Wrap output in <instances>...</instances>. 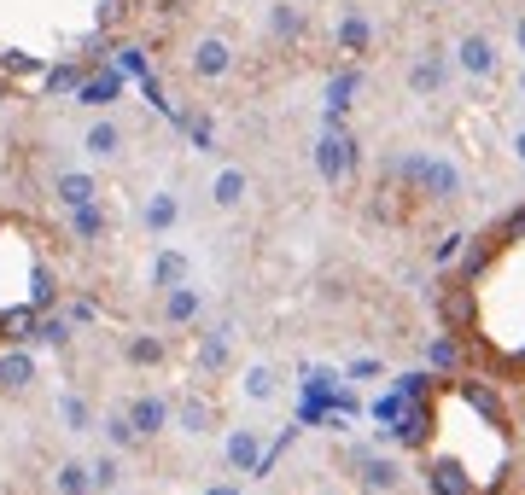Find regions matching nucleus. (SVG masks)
<instances>
[{"label":"nucleus","mask_w":525,"mask_h":495,"mask_svg":"<svg viewBox=\"0 0 525 495\" xmlns=\"http://www.w3.org/2000/svg\"><path fill=\"white\" fill-rule=\"evenodd\" d=\"M403 175H409V181H415V193H426V198H455V193H461V169L444 164V158H432V152L409 158Z\"/></svg>","instance_id":"nucleus-1"},{"label":"nucleus","mask_w":525,"mask_h":495,"mask_svg":"<svg viewBox=\"0 0 525 495\" xmlns=\"http://www.w3.org/2000/svg\"><path fill=\"white\" fill-rule=\"evenodd\" d=\"M187 65H193V76L216 82V76H228V70H234V47H228L222 35H199V41H193V53H187Z\"/></svg>","instance_id":"nucleus-2"},{"label":"nucleus","mask_w":525,"mask_h":495,"mask_svg":"<svg viewBox=\"0 0 525 495\" xmlns=\"http://www.w3.org/2000/svg\"><path fill=\"white\" fill-rule=\"evenodd\" d=\"M350 164H356V146H350L345 134H321V140H315V169H321L327 181H345Z\"/></svg>","instance_id":"nucleus-3"},{"label":"nucleus","mask_w":525,"mask_h":495,"mask_svg":"<svg viewBox=\"0 0 525 495\" xmlns=\"http://www.w3.org/2000/svg\"><path fill=\"white\" fill-rule=\"evenodd\" d=\"M444 82H450V59L438 47H426L415 65H409V88L415 94H444Z\"/></svg>","instance_id":"nucleus-4"},{"label":"nucleus","mask_w":525,"mask_h":495,"mask_svg":"<svg viewBox=\"0 0 525 495\" xmlns=\"http://www.w3.org/2000/svg\"><path fill=\"white\" fill-rule=\"evenodd\" d=\"M123 420L135 426V437H158V431L170 426V402H164V396H135Z\"/></svg>","instance_id":"nucleus-5"},{"label":"nucleus","mask_w":525,"mask_h":495,"mask_svg":"<svg viewBox=\"0 0 525 495\" xmlns=\"http://www.w3.org/2000/svg\"><path fill=\"white\" fill-rule=\"evenodd\" d=\"M455 65L467 70V76H490V70H496L490 35H461V41H455Z\"/></svg>","instance_id":"nucleus-6"},{"label":"nucleus","mask_w":525,"mask_h":495,"mask_svg":"<svg viewBox=\"0 0 525 495\" xmlns=\"http://www.w3.org/2000/svg\"><path fill=\"white\" fill-rule=\"evenodd\" d=\"M53 193H59L65 210H82V204H94V198H100V181H94L88 169H65V175L53 181Z\"/></svg>","instance_id":"nucleus-7"},{"label":"nucleus","mask_w":525,"mask_h":495,"mask_svg":"<svg viewBox=\"0 0 525 495\" xmlns=\"http://www.w3.org/2000/svg\"><path fill=\"white\" fill-rule=\"evenodd\" d=\"M82 152L88 158H117L123 152V123H111V117H100V123H88V134H82Z\"/></svg>","instance_id":"nucleus-8"},{"label":"nucleus","mask_w":525,"mask_h":495,"mask_svg":"<svg viewBox=\"0 0 525 495\" xmlns=\"http://www.w3.org/2000/svg\"><path fill=\"white\" fill-rule=\"evenodd\" d=\"M140 222H146V233H170L175 222H181V198L175 193H152L146 204H140Z\"/></svg>","instance_id":"nucleus-9"},{"label":"nucleus","mask_w":525,"mask_h":495,"mask_svg":"<svg viewBox=\"0 0 525 495\" xmlns=\"http://www.w3.org/2000/svg\"><path fill=\"white\" fill-rule=\"evenodd\" d=\"M245 193H251L245 169H216V181H210V198H216L222 210H234V204H245Z\"/></svg>","instance_id":"nucleus-10"},{"label":"nucleus","mask_w":525,"mask_h":495,"mask_svg":"<svg viewBox=\"0 0 525 495\" xmlns=\"http://www.w3.org/2000/svg\"><path fill=\"white\" fill-rule=\"evenodd\" d=\"M123 94V82H117V70H105V76H88V82H82V88H76V99H82V105H94V111H100V105H111V99Z\"/></svg>","instance_id":"nucleus-11"},{"label":"nucleus","mask_w":525,"mask_h":495,"mask_svg":"<svg viewBox=\"0 0 525 495\" xmlns=\"http://www.w3.org/2000/svg\"><path fill=\"white\" fill-rule=\"evenodd\" d=\"M368 41H374L368 18H362V12H345V18H339V53H368Z\"/></svg>","instance_id":"nucleus-12"},{"label":"nucleus","mask_w":525,"mask_h":495,"mask_svg":"<svg viewBox=\"0 0 525 495\" xmlns=\"http://www.w3.org/2000/svg\"><path fill=\"white\" fill-rule=\"evenodd\" d=\"M35 379V362L24 350H12V356H0V391H24Z\"/></svg>","instance_id":"nucleus-13"},{"label":"nucleus","mask_w":525,"mask_h":495,"mask_svg":"<svg viewBox=\"0 0 525 495\" xmlns=\"http://www.w3.org/2000/svg\"><path fill=\"white\" fill-rule=\"evenodd\" d=\"M53 490L59 495H94V478H88V461H65L53 472Z\"/></svg>","instance_id":"nucleus-14"},{"label":"nucleus","mask_w":525,"mask_h":495,"mask_svg":"<svg viewBox=\"0 0 525 495\" xmlns=\"http://www.w3.org/2000/svg\"><path fill=\"white\" fill-rule=\"evenodd\" d=\"M228 461L240 466V472H257V461H263V449H257V431H234V437H228Z\"/></svg>","instance_id":"nucleus-15"},{"label":"nucleus","mask_w":525,"mask_h":495,"mask_svg":"<svg viewBox=\"0 0 525 495\" xmlns=\"http://www.w3.org/2000/svg\"><path fill=\"white\" fill-rule=\"evenodd\" d=\"M152 280H158L164 292H170V286H187V257H181V251H164V257L152 263Z\"/></svg>","instance_id":"nucleus-16"},{"label":"nucleus","mask_w":525,"mask_h":495,"mask_svg":"<svg viewBox=\"0 0 525 495\" xmlns=\"http://www.w3.org/2000/svg\"><path fill=\"white\" fill-rule=\"evenodd\" d=\"M269 30H275V35H286V41H298V35H304V12L280 0L275 12H269Z\"/></svg>","instance_id":"nucleus-17"},{"label":"nucleus","mask_w":525,"mask_h":495,"mask_svg":"<svg viewBox=\"0 0 525 495\" xmlns=\"http://www.w3.org/2000/svg\"><path fill=\"white\" fill-rule=\"evenodd\" d=\"M164 315H170V321H193V315H199V292H193V286H170Z\"/></svg>","instance_id":"nucleus-18"},{"label":"nucleus","mask_w":525,"mask_h":495,"mask_svg":"<svg viewBox=\"0 0 525 495\" xmlns=\"http://www.w3.org/2000/svg\"><path fill=\"white\" fill-rule=\"evenodd\" d=\"M70 228L82 233V239H94V233H105V210H100V204H82V210H70Z\"/></svg>","instance_id":"nucleus-19"},{"label":"nucleus","mask_w":525,"mask_h":495,"mask_svg":"<svg viewBox=\"0 0 525 495\" xmlns=\"http://www.w3.org/2000/svg\"><path fill=\"white\" fill-rule=\"evenodd\" d=\"M245 396H251V402H269V396H275V373H269V367H245Z\"/></svg>","instance_id":"nucleus-20"},{"label":"nucleus","mask_w":525,"mask_h":495,"mask_svg":"<svg viewBox=\"0 0 525 495\" xmlns=\"http://www.w3.org/2000/svg\"><path fill=\"white\" fill-rule=\"evenodd\" d=\"M88 478H94V490H111V484L123 478V466H117V455H100V461H88Z\"/></svg>","instance_id":"nucleus-21"},{"label":"nucleus","mask_w":525,"mask_h":495,"mask_svg":"<svg viewBox=\"0 0 525 495\" xmlns=\"http://www.w3.org/2000/svg\"><path fill=\"white\" fill-rule=\"evenodd\" d=\"M59 420H65L70 431H88V402H82V396H59Z\"/></svg>","instance_id":"nucleus-22"},{"label":"nucleus","mask_w":525,"mask_h":495,"mask_svg":"<svg viewBox=\"0 0 525 495\" xmlns=\"http://www.w3.org/2000/svg\"><path fill=\"white\" fill-rule=\"evenodd\" d=\"M129 362H135V367L164 362V344H158V338H135V344H129Z\"/></svg>","instance_id":"nucleus-23"},{"label":"nucleus","mask_w":525,"mask_h":495,"mask_svg":"<svg viewBox=\"0 0 525 495\" xmlns=\"http://www.w3.org/2000/svg\"><path fill=\"white\" fill-rule=\"evenodd\" d=\"M105 437H111L117 449H135V443H140V437H135V426H129L123 414H117V420H105Z\"/></svg>","instance_id":"nucleus-24"},{"label":"nucleus","mask_w":525,"mask_h":495,"mask_svg":"<svg viewBox=\"0 0 525 495\" xmlns=\"http://www.w3.org/2000/svg\"><path fill=\"white\" fill-rule=\"evenodd\" d=\"M181 431H210V408L205 402H187V408H181Z\"/></svg>","instance_id":"nucleus-25"},{"label":"nucleus","mask_w":525,"mask_h":495,"mask_svg":"<svg viewBox=\"0 0 525 495\" xmlns=\"http://www.w3.org/2000/svg\"><path fill=\"white\" fill-rule=\"evenodd\" d=\"M199 362H205V367H222V362H228V338H205Z\"/></svg>","instance_id":"nucleus-26"},{"label":"nucleus","mask_w":525,"mask_h":495,"mask_svg":"<svg viewBox=\"0 0 525 495\" xmlns=\"http://www.w3.org/2000/svg\"><path fill=\"white\" fill-rule=\"evenodd\" d=\"M514 47H520V53H525V12H520V18H514Z\"/></svg>","instance_id":"nucleus-27"},{"label":"nucleus","mask_w":525,"mask_h":495,"mask_svg":"<svg viewBox=\"0 0 525 495\" xmlns=\"http://www.w3.org/2000/svg\"><path fill=\"white\" fill-rule=\"evenodd\" d=\"M514 158H520V164H525V134H520V140H514Z\"/></svg>","instance_id":"nucleus-28"},{"label":"nucleus","mask_w":525,"mask_h":495,"mask_svg":"<svg viewBox=\"0 0 525 495\" xmlns=\"http://www.w3.org/2000/svg\"><path fill=\"white\" fill-rule=\"evenodd\" d=\"M520 99H525V70H520Z\"/></svg>","instance_id":"nucleus-29"},{"label":"nucleus","mask_w":525,"mask_h":495,"mask_svg":"<svg viewBox=\"0 0 525 495\" xmlns=\"http://www.w3.org/2000/svg\"><path fill=\"white\" fill-rule=\"evenodd\" d=\"M432 6H444V0H432Z\"/></svg>","instance_id":"nucleus-30"}]
</instances>
